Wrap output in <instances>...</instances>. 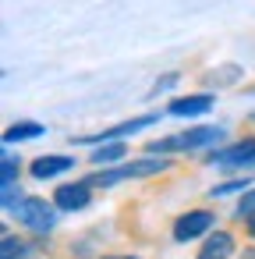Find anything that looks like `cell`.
Wrapping results in <instances>:
<instances>
[{"instance_id":"6da1fadb","label":"cell","mask_w":255,"mask_h":259,"mask_svg":"<svg viewBox=\"0 0 255 259\" xmlns=\"http://www.w3.org/2000/svg\"><path fill=\"white\" fill-rule=\"evenodd\" d=\"M170 167L167 156H145V160H131V163H121V167H110V170H96L89 178V185H99V188H114L117 181H128V178H152V174H163Z\"/></svg>"},{"instance_id":"7a4b0ae2","label":"cell","mask_w":255,"mask_h":259,"mask_svg":"<svg viewBox=\"0 0 255 259\" xmlns=\"http://www.w3.org/2000/svg\"><path fill=\"white\" fill-rule=\"evenodd\" d=\"M223 139V128H188L181 135H167V139H152L145 149L156 156V153H177V149H202V146H213Z\"/></svg>"},{"instance_id":"3957f363","label":"cell","mask_w":255,"mask_h":259,"mask_svg":"<svg viewBox=\"0 0 255 259\" xmlns=\"http://www.w3.org/2000/svg\"><path fill=\"white\" fill-rule=\"evenodd\" d=\"M15 213H18V220H22L29 231H36V234H46V231H54V224H57V206L46 202V199H39V195L22 199Z\"/></svg>"},{"instance_id":"277c9868","label":"cell","mask_w":255,"mask_h":259,"mask_svg":"<svg viewBox=\"0 0 255 259\" xmlns=\"http://www.w3.org/2000/svg\"><path fill=\"white\" fill-rule=\"evenodd\" d=\"M160 121V114H142V117H135V121H124V124H117V128H110V132H99V135H78V139H71L75 146H99V142H117V139H124V135H135V132H142V128H149V124H156Z\"/></svg>"},{"instance_id":"5b68a950","label":"cell","mask_w":255,"mask_h":259,"mask_svg":"<svg viewBox=\"0 0 255 259\" xmlns=\"http://www.w3.org/2000/svg\"><path fill=\"white\" fill-rule=\"evenodd\" d=\"M206 163H223V167H255V139H241L227 149H213Z\"/></svg>"},{"instance_id":"8992f818","label":"cell","mask_w":255,"mask_h":259,"mask_svg":"<svg viewBox=\"0 0 255 259\" xmlns=\"http://www.w3.org/2000/svg\"><path fill=\"white\" fill-rule=\"evenodd\" d=\"M209 227H213V213H209V209H188L184 217H177L174 238H177V241H191V238L206 234Z\"/></svg>"},{"instance_id":"52a82bcc","label":"cell","mask_w":255,"mask_h":259,"mask_svg":"<svg viewBox=\"0 0 255 259\" xmlns=\"http://www.w3.org/2000/svg\"><path fill=\"white\" fill-rule=\"evenodd\" d=\"M89 188H92L89 181L61 185V188L54 192V206H57V209H85V206H89V199H92V192H89Z\"/></svg>"},{"instance_id":"ba28073f","label":"cell","mask_w":255,"mask_h":259,"mask_svg":"<svg viewBox=\"0 0 255 259\" xmlns=\"http://www.w3.org/2000/svg\"><path fill=\"white\" fill-rule=\"evenodd\" d=\"M209 107H213V96L209 93H195V96L174 100L167 107V114H174V117H198V114H209Z\"/></svg>"},{"instance_id":"9c48e42d","label":"cell","mask_w":255,"mask_h":259,"mask_svg":"<svg viewBox=\"0 0 255 259\" xmlns=\"http://www.w3.org/2000/svg\"><path fill=\"white\" fill-rule=\"evenodd\" d=\"M75 167V156H36L32 160V178L36 181H46V178H57V174H68Z\"/></svg>"},{"instance_id":"30bf717a","label":"cell","mask_w":255,"mask_h":259,"mask_svg":"<svg viewBox=\"0 0 255 259\" xmlns=\"http://www.w3.org/2000/svg\"><path fill=\"white\" fill-rule=\"evenodd\" d=\"M230 252H234V238H230L227 231H216V234L206 238L198 259H230Z\"/></svg>"},{"instance_id":"8fae6325","label":"cell","mask_w":255,"mask_h":259,"mask_svg":"<svg viewBox=\"0 0 255 259\" xmlns=\"http://www.w3.org/2000/svg\"><path fill=\"white\" fill-rule=\"evenodd\" d=\"M124 156H128L124 139H117V142H99L96 153H92V163H99V167H114V163L124 160Z\"/></svg>"},{"instance_id":"7c38bea8","label":"cell","mask_w":255,"mask_h":259,"mask_svg":"<svg viewBox=\"0 0 255 259\" xmlns=\"http://www.w3.org/2000/svg\"><path fill=\"white\" fill-rule=\"evenodd\" d=\"M46 128L39 124V121H15L8 132H4V142L11 146V142H29V139H39Z\"/></svg>"},{"instance_id":"4fadbf2b","label":"cell","mask_w":255,"mask_h":259,"mask_svg":"<svg viewBox=\"0 0 255 259\" xmlns=\"http://www.w3.org/2000/svg\"><path fill=\"white\" fill-rule=\"evenodd\" d=\"M0 255H4V259H29V241L15 238V234H4V245H0Z\"/></svg>"},{"instance_id":"5bb4252c","label":"cell","mask_w":255,"mask_h":259,"mask_svg":"<svg viewBox=\"0 0 255 259\" xmlns=\"http://www.w3.org/2000/svg\"><path fill=\"white\" fill-rule=\"evenodd\" d=\"M237 217H241V220H251V217H255V188H244V195H241V202H237Z\"/></svg>"},{"instance_id":"9a60e30c","label":"cell","mask_w":255,"mask_h":259,"mask_svg":"<svg viewBox=\"0 0 255 259\" xmlns=\"http://www.w3.org/2000/svg\"><path fill=\"white\" fill-rule=\"evenodd\" d=\"M0 167H4V178H0V185L11 188V185L18 181V160H15V156H4V160H0Z\"/></svg>"},{"instance_id":"2e32d148","label":"cell","mask_w":255,"mask_h":259,"mask_svg":"<svg viewBox=\"0 0 255 259\" xmlns=\"http://www.w3.org/2000/svg\"><path fill=\"white\" fill-rule=\"evenodd\" d=\"M237 188H248V178H237V181H223V185L209 188V195L216 199V195H230V192H237Z\"/></svg>"},{"instance_id":"e0dca14e","label":"cell","mask_w":255,"mask_h":259,"mask_svg":"<svg viewBox=\"0 0 255 259\" xmlns=\"http://www.w3.org/2000/svg\"><path fill=\"white\" fill-rule=\"evenodd\" d=\"M248 234H251V238H255V217H251V220H248Z\"/></svg>"},{"instance_id":"ac0fdd59","label":"cell","mask_w":255,"mask_h":259,"mask_svg":"<svg viewBox=\"0 0 255 259\" xmlns=\"http://www.w3.org/2000/svg\"><path fill=\"white\" fill-rule=\"evenodd\" d=\"M103 259H138V255H103Z\"/></svg>"},{"instance_id":"d6986e66","label":"cell","mask_w":255,"mask_h":259,"mask_svg":"<svg viewBox=\"0 0 255 259\" xmlns=\"http://www.w3.org/2000/svg\"><path fill=\"white\" fill-rule=\"evenodd\" d=\"M244 259H255V252H248V255H244Z\"/></svg>"},{"instance_id":"ffe728a7","label":"cell","mask_w":255,"mask_h":259,"mask_svg":"<svg viewBox=\"0 0 255 259\" xmlns=\"http://www.w3.org/2000/svg\"><path fill=\"white\" fill-rule=\"evenodd\" d=\"M251 117H255V114H251Z\"/></svg>"}]
</instances>
